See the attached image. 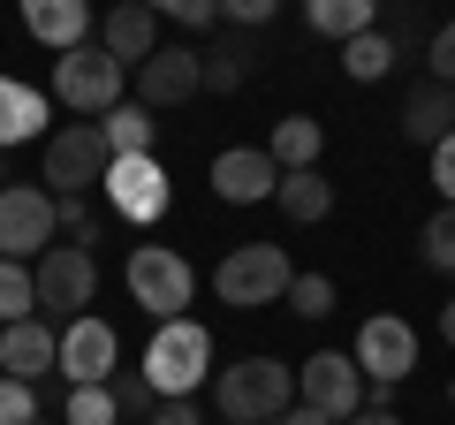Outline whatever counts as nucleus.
Returning <instances> with one entry per match:
<instances>
[{
	"instance_id": "c9c22d12",
	"label": "nucleus",
	"mask_w": 455,
	"mask_h": 425,
	"mask_svg": "<svg viewBox=\"0 0 455 425\" xmlns=\"http://www.w3.org/2000/svg\"><path fill=\"white\" fill-rule=\"evenodd\" d=\"M433 182H440V197L455 205V130H448V137L433 145Z\"/></svg>"
},
{
	"instance_id": "dca6fc26",
	"label": "nucleus",
	"mask_w": 455,
	"mask_h": 425,
	"mask_svg": "<svg viewBox=\"0 0 455 425\" xmlns=\"http://www.w3.org/2000/svg\"><path fill=\"white\" fill-rule=\"evenodd\" d=\"M92 46H107L122 68H137V61H152V53H160V16H152L145 0H122V8H107V23H99Z\"/></svg>"
},
{
	"instance_id": "2eb2a0df",
	"label": "nucleus",
	"mask_w": 455,
	"mask_h": 425,
	"mask_svg": "<svg viewBox=\"0 0 455 425\" xmlns=\"http://www.w3.org/2000/svg\"><path fill=\"white\" fill-rule=\"evenodd\" d=\"M53 365H61V334L46 327V311H38V319H16V327H0V373L8 380H46Z\"/></svg>"
},
{
	"instance_id": "a211bd4d",
	"label": "nucleus",
	"mask_w": 455,
	"mask_h": 425,
	"mask_svg": "<svg viewBox=\"0 0 455 425\" xmlns=\"http://www.w3.org/2000/svg\"><path fill=\"white\" fill-rule=\"evenodd\" d=\"M448 130H455V92H448V84H418V92L403 99V137L433 152Z\"/></svg>"
},
{
	"instance_id": "a878e982",
	"label": "nucleus",
	"mask_w": 455,
	"mask_h": 425,
	"mask_svg": "<svg viewBox=\"0 0 455 425\" xmlns=\"http://www.w3.org/2000/svg\"><path fill=\"white\" fill-rule=\"evenodd\" d=\"M16 319H38V281L23 259H0V327H16Z\"/></svg>"
},
{
	"instance_id": "aec40b11",
	"label": "nucleus",
	"mask_w": 455,
	"mask_h": 425,
	"mask_svg": "<svg viewBox=\"0 0 455 425\" xmlns=\"http://www.w3.org/2000/svg\"><path fill=\"white\" fill-rule=\"evenodd\" d=\"M274 205L289 212V221H326V212H334V182L319 175V167H296V175H281V190H274Z\"/></svg>"
},
{
	"instance_id": "37998d69",
	"label": "nucleus",
	"mask_w": 455,
	"mask_h": 425,
	"mask_svg": "<svg viewBox=\"0 0 455 425\" xmlns=\"http://www.w3.org/2000/svg\"><path fill=\"white\" fill-rule=\"evenodd\" d=\"M0 190H8V175H0Z\"/></svg>"
},
{
	"instance_id": "f3484780",
	"label": "nucleus",
	"mask_w": 455,
	"mask_h": 425,
	"mask_svg": "<svg viewBox=\"0 0 455 425\" xmlns=\"http://www.w3.org/2000/svg\"><path fill=\"white\" fill-rule=\"evenodd\" d=\"M23 31L53 53L92 46V0H23Z\"/></svg>"
},
{
	"instance_id": "79ce46f5",
	"label": "nucleus",
	"mask_w": 455,
	"mask_h": 425,
	"mask_svg": "<svg viewBox=\"0 0 455 425\" xmlns=\"http://www.w3.org/2000/svg\"><path fill=\"white\" fill-rule=\"evenodd\" d=\"M448 403H455V380H448Z\"/></svg>"
},
{
	"instance_id": "20e7f679",
	"label": "nucleus",
	"mask_w": 455,
	"mask_h": 425,
	"mask_svg": "<svg viewBox=\"0 0 455 425\" xmlns=\"http://www.w3.org/2000/svg\"><path fill=\"white\" fill-rule=\"evenodd\" d=\"M107 167H114L107 130H99V122H61V130L46 137V167H38V182H46L53 197H84V190L107 182Z\"/></svg>"
},
{
	"instance_id": "cd10ccee",
	"label": "nucleus",
	"mask_w": 455,
	"mask_h": 425,
	"mask_svg": "<svg viewBox=\"0 0 455 425\" xmlns=\"http://www.w3.org/2000/svg\"><path fill=\"white\" fill-rule=\"evenodd\" d=\"M425 266H440V274H455V205H440L433 221H425Z\"/></svg>"
},
{
	"instance_id": "c85d7f7f",
	"label": "nucleus",
	"mask_w": 455,
	"mask_h": 425,
	"mask_svg": "<svg viewBox=\"0 0 455 425\" xmlns=\"http://www.w3.org/2000/svg\"><path fill=\"white\" fill-rule=\"evenodd\" d=\"M289 304H296V319H326V311H334V281H326V274H296L289 281Z\"/></svg>"
},
{
	"instance_id": "9b49d317",
	"label": "nucleus",
	"mask_w": 455,
	"mask_h": 425,
	"mask_svg": "<svg viewBox=\"0 0 455 425\" xmlns=\"http://www.w3.org/2000/svg\"><path fill=\"white\" fill-rule=\"evenodd\" d=\"M114 365H122V334H114L107 319L84 311V319H68V327H61V365H53V373H61L68 388H107Z\"/></svg>"
},
{
	"instance_id": "423d86ee",
	"label": "nucleus",
	"mask_w": 455,
	"mask_h": 425,
	"mask_svg": "<svg viewBox=\"0 0 455 425\" xmlns=\"http://www.w3.org/2000/svg\"><path fill=\"white\" fill-rule=\"evenodd\" d=\"M53 190L46 182H8L0 190V259H23V266H38L53 251Z\"/></svg>"
},
{
	"instance_id": "5701e85b",
	"label": "nucleus",
	"mask_w": 455,
	"mask_h": 425,
	"mask_svg": "<svg viewBox=\"0 0 455 425\" xmlns=\"http://www.w3.org/2000/svg\"><path fill=\"white\" fill-rule=\"evenodd\" d=\"M99 130H107V152H114V160H130V152H152V137H160V122H152V107H137V99H122V107H114L107 122H99Z\"/></svg>"
},
{
	"instance_id": "a19ab883",
	"label": "nucleus",
	"mask_w": 455,
	"mask_h": 425,
	"mask_svg": "<svg viewBox=\"0 0 455 425\" xmlns=\"http://www.w3.org/2000/svg\"><path fill=\"white\" fill-rule=\"evenodd\" d=\"M379 8H410V0H379Z\"/></svg>"
},
{
	"instance_id": "f257e3e1",
	"label": "nucleus",
	"mask_w": 455,
	"mask_h": 425,
	"mask_svg": "<svg viewBox=\"0 0 455 425\" xmlns=\"http://www.w3.org/2000/svg\"><path fill=\"white\" fill-rule=\"evenodd\" d=\"M205 365H212V334L182 311V319H160V334L145 342V365H137V373H145V388L160 395V403H175V395H190L197 380H205Z\"/></svg>"
},
{
	"instance_id": "393cba45",
	"label": "nucleus",
	"mask_w": 455,
	"mask_h": 425,
	"mask_svg": "<svg viewBox=\"0 0 455 425\" xmlns=\"http://www.w3.org/2000/svg\"><path fill=\"white\" fill-rule=\"evenodd\" d=\"M395 61H403V53H395V38H387V31H357V38H341V68H349L357 84H379Z\"/></svg>"
},
{
	"instance_id": "58836bf2",
	"label": "nucleus",
	"mask_w": 455,
	"mask_h": 425,
	"mask_svg": "<svg viewBox=\"0 0 455 425\" xmlns=\"http://www.w3.org/2000/svg\"><path fill=\"white\" fill-rule=\"evenodd\" d=\"M341 425H403L395 410H357V418H341Z\"/></svg>"
},
{
	"instance_id": "6ab92c4d",
	"label": "nucleus",
	"mask_w": 455,
	"mask_h": 425,
	"mask_svg": "<svg viewBox=\"0 0 455 425\" xmlns=\"http://www.w3.org/2000/svg\"><path fill=\"white\" fill-rule=\"evenodd\" d=\"M31 137H46V92L0 76V152H8V145H31Z\"/></svg>"
},
{
	"instance_id": "473e14b6",
	"label": "nucleus",
	"mask_w": 455,
	"mask_h": 425,
	"mask_svg": "<svg viewBox=\"0 0 455 425\" xmlns=\"http://www.w3.org/2000/svg\"><path fill=\"white\" fill-rule=\"evenodd\" d=\"M220 16L235 23V31H259V23L281 16V0H220Z\"/></svg>"
},
{
	"instance_id": "c03bdc74",
	"label": "nucleus",
	"mask_w": 455,
	"mask_h": 425,
	"mask_svg": "<svg viewBox=\"0 0 455 425\" xmlns=\"http://www.w3.org/2000/svg\"><path fill=\"white\" fill-rule=\"evenodd\" d=\"M38 425H46V418H38ZM53 425H61V418H53Z\"/></svg>"
},
{
	"instance_id": "7ed1b4c3",
	"label": "nucleus",
	"mask_w": 455,
	"mask_h": 425,
	"mask_svg": "<svg viewBox=\"0 0 455 425\" xmlns=\"http://www.w3.org/2000/svg\"><path fill=\"white\" fill-rule=\"evenodd\" d=\"M289 281H296V266L281 244H235L220 259V274H212V289H220L228 311H259V304H281Z\"/></svg>"
},
{
	"instance_id": "bb28decb",
	"label": "nucleus",
	"mask_w": 455,
	"mask_h": 425,
	"mask_svg": "<svg viewBox=\"0 0 455 425\" xmlns=\"http://www.w3.org/2000/svg\"><path fill=\"white\" fill-rule=\"evenodd\" d=\"M114 418H122L114 388H68L61 395V425H114Z\"/></svg>"
},
{
	"instance_id": "6e6552de",
	"label": "nucleus",
	"mask_w": 455,
	"mask_h": 425,
	"mask_svg": "<svg viewBox=\"0 0 455 425\" xmlns=\"http://www.w3.org/2000/svg\"><path fill=\"white\" fill-rule=\"evenodd\" d=\"M31 281H38V311H46V319H84V304H92V289H99V266H92L84 244H53L46 259L31 266Z\"/></svg>"
},
{
	"instance_id": "412c9836",
	"label": "nucleus",
	"mask_w": 455,
	"mask_h": 425,
	"mask_svg": "<svg viewBox=\"0 0 455 425\" xmlns=\"http://www.w3.org/2000/svg\"><path fill=\"white\" fill-rule=\"evenodd\" d=\"M304 23L319 38H357V31H379V0H304Z\"/></svg>"
},
{
	"instance_id": "c756f323",
	"label": "nucleus",
	"mask_w": 455,
	"mask_h": 425,
	"mask_svg": "<svg viewBox=\"0 0 455 425\" xmlns=\"http://www.w3.org/2000/svg\"><path fill=\"white\" fill-rule=\"evenodd\" d=\"M0 425H38V388L0 373Z\"/></svg>"
},
{
	"instance_id": "72a5a7b5",
	"label": "nucleus",
	"mask_w": 455,
	"mask_h": 425,
	"mask_svg": "<svg viewBox=\"0 0 455 425\" xmlns=\"http://www.w3.org/2000/svg\"><path fill=\"white\" fill-rule=\"evenodd\" d=\"M145 8H152V16H175V23H190V31L220 16V0H145Z\"/></svg>"
},
{
	"instance_id": "9d476101",
	"label": "nucleus",
	"mask_w": 455,
	"mask_h": 425,
	"mask_svg": "<svg viewBox=\"0 0 455 425\" xmlns=\"http://www.w3.org/2000/svg\"><path fill=\"white\" fill-rule=\"evenodd\" d=\"M357 373L379 380V388H403L418 373V327H410L403 311H372L357 327Z\"/></svg>"
},
{
	"instance_id": "b1692460",
	"label": "nucleus",
	"mask_w": 455,
	"mask_h": 425,
	"mask_svg": "<svg viewBox=\"0 0 455 425\" xmlns=\"http://www.w3.org/2000/svg\"><path fill=\"white\" fill-rule=\"evenodd\" d=\"M197 68H205V92H220V99H228L235 84L251 76V38H243V31H228L212 53H197Z\"/></svg>"
},
{
	"instance_id": "f704fd0d",
	"label": "nucleus",
	"mask_w": 455,
	"mask_h": 425,
	"mask_svg": "<svg viewBox=\"0 0 455 425\" xmlns=\"http://www.w3.org/2000/svg\"><path fill=\"white\" fill-rule=\"evenodd\" d=\"M107 388H114V403H122V410H160V395L145 388V373H122V380H107Z\"/></svg>"
},
{
	"instance_id": "0eeeda50",
	"label": "nucleus",
	"mask_w": 455,
	"mask_h": 425,
	"mask_svg": "<svg viewBox=\"0 0 455 425\" xmlns=\"http://www.w3.org/2000/svg\"><path fill=\"white\" fill-rule=\"evenodd\" d=\"M130 296L152 311V319H182V311H190V296H197V274H190V259H182V251L137 244V251H130Z\"/></svg>"
},
{
	"instance_id": "e433bc0d",
	"label": "nucleus",
	"mask_w": 455,
	"mask_h": 425,
	"mask_svg": "<svg viewBox=\"0 0 455 425\" xmlns=\"http://www.w3.org/2000/svg\"><path fill=\"white\" fill-rule=\"evenodd\" d=\"M152 425H205V418H197V403H190V395H175V403H160V410H152Z\"/></svg>"
},
{
	"instance_id": "f03ea898",
	"label": "nucleus",
	"mask_w": 455,
	"mask_h": 425,
	"mask_svg": "<svg viewBox=\"0 0 455 425\" xmlns=\"http://www.w3.org/2000/svg\"><path fill=\"white\" fill-rule=\"evenodd\" d=\"M289 395H296V380H289V365H281V357H243V365H228V373L212 380V403H220L228 425H266V418H281Z\"/></svg>"
},
{
	"instance_id": "4be33fe9",
	"label": "nucleus",
	"mask_w": 455,
	"mask_h": 425,
	"mask_svg": "<svg viewBox=\"0 0 455 425\" xmlns=\"http://www.w3.org/2000/svg\"><path fill=\"white\" fill-rule=\"evenodd\" d=\"M319 122L311 115H289V122H274V137H266V152H274V167L281 175H296V167H319Z\"/></svg>"
},
{
	"instance_id": "2f4dec72",
	"label": "nucleus",
	"mask_w": 455,
	"mask_h": 425,
	"mask_svg": "<svg viewBox=\"0 0 455 425\" xmlns=\"http://www.w3.org/2000/svg\"><path fill=\"white\" fill-rule=\"evenodd\" d=\"M53 229H61V236H76V244H92V236H99V221H92V205H84V197H53Z\"/></svg>"
},
{
	"instance_id": "4468645a",
	"label": "nucleus",
	"mask_w": 455,
	"mask_h": 425,
	"mask_svg": "<svg viewBox=\"0 0 455 425\" xmlns=\"http://www.w3.org/2000/svg\"><path fill=\"white\" fill-rule=\"evenodd\" d=\"M190 92H205V68H197L190 46H160L152 61H137V107H182Z\"/></svg>"
},
{
	"instance_id": "39448f33",
	"label": "nucleus",
	"mask_w": 455,
	"mask_h": 425,
	"mask_svg": "<svg viewBox=\"0 0 455 425\" xmlns=\"http://www.w3.org/2000/svg\"><path fill=\"white\" fill-rule=\"evenodd\" d=\"M122 76L130 68L114 61L107 46H76V53L53 61V99H61L68 115H114L122 107Z\"/></svg>"
},
{
	"instance_id": "ea45409f",
	"label": "nucleus",
	"mask_w": 455,
	"mask_h": 425,
	"mask_svg": "<svg viewBox=\"0 0 455 425\" xmlns=\"http://www.w3.org/2000/svg\"><path fill=\"white\" fill-rule=\"evenodd\" d=\"M440 334H448V342H455V304H440Z\"/></svg>"
},
{
	"instance_id": "ddd939ff",
	"label": "nucleus",
	"mask_w": 455,
	"mask_h": 425,
	"mask_svg": "<svg viewBox=\"0 0 455 425\" xmlns=\"http://www.w3.org/2000/svg\"><path fill=\"white\" fill-rule=\"evenodd\" d=\"M212 190H220V205H259V197L281 190V167L266 145H228L220 160H212Z\"/></svg>"
},
{
	"instance_id": "7c9ffc66",
	"label": "nucleus",
	"mask_w": 455,
	"mask_h": 425,
	"mask_svg": "<svg viewBox=\"0 0 455 425\" xmlns=\"http://www.w3.org/2000/svg\"><path fill=\"white\" fill-rule=\"evenodd\" d=\"M425 68H433V84H448V92H455V16L433 31V46H425Z\"/></svg>"
},
{
	"instance_id": "f8f14e48",
	"label": "nucleus",
	"mask_w": 455,
	"mask_h": 425,
	"mask_svg": "<svg viewBox=\"0 0 455 425\" xmlns=\"http://www.w3.org/2000/svg\"><path fill=\"white\" fill-rule=\"evenodd\" d=\"M167 190H175V182H167V167L152 160V152H130V160L107 167V205L122 212V221H137V229L167 212Z\"/></svg>"
},
{
	"instance_id": "4c0bfd02",
	"label": "nucleus",
	"mask_w": 455,
	"mask_h": 425,
	"mask_svg": "<svg viewBox=\"0 0 455 425\" xmlns=\"http://www.w3.org/2000/svg\"><path fill=\"white\" fill-rule=\"evenodd\" d=\"M266 425H334V418H326V410H311V403H289L281 418H266Z\"/></svg>"
},
{
	"instance_id": "1a4fd4ad",
	"label": "nucleus",
	"mask_w": 455,
	"mask_h": 425,
	"mask_svg": "<svg viewBox=\"0 0 455 425\" xmlns=\"http://www.w3.org/2000/svg\"><path fill=\"white\" fill-rule=\"evenodd\" d=\"M296 403H311V410H326V418H357L364 410V373H357V357L349 349H319V357H304L296 365Z\"/></svg>"
}]
</instances>
